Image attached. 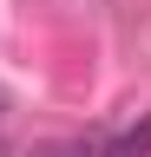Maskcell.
<instances>
[{
  "mask_svg": "<svg viewBox=\"0 0 151 157\" xmlns=\"http://www.w3.org/2000/svg\"><path fill=\"white\" fill-rule=\"evenodd\" d=\"M33 157H85V144H72V137H59V144H40Z\"/></svg>",
  "mask_w": 151,
  "mask_h": 157,
  "instance_id": "2",
  "label": "cell"
},
{
  "mask_svg": "<svg viewBox=\"0 0 151 157\" xmlns=\"http://www.w3.org/2000/svg\"><path fill=\"white\" fill-rule=\"evenodd\" d=\"M99 157H151V111L138 118V124H125V131H112L105 144H99Z\"/></svg>",
  "mask_w": 151,
  "mask_h": 157,
  "instance_id": "1",
  "label": "cell"
}]
</instances>
